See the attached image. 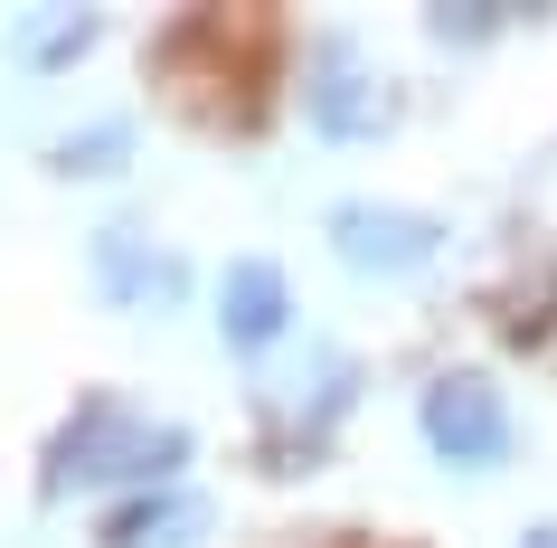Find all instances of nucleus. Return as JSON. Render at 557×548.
Masks as SVG:
<instances>
[{
    "label": "nucleus",
    "mask_w": 557,
    "mask_h": 548,
    "mask_svg": "<svg viewBox=\"0 0 557 548\" xmlns=\"http://www.w3.org/2000/svg\"><path fill=\"white\" fill-rule=\"evenodd\" d=\"M189 463V435L180 426H143L123 398H86L48 435V454H38V491L66 501V491H95V483H161Z\"/></svg>",
    "instance_id": "1"
},
{
    "label": "nucleus",
    "mask_w": 557,
    "mask_h": 548,
    "mask_svg": "<svg viewBox=\"0 0 557 548\" xmlns=\"http://www.w3.org/2000/svg\"><path fill=\"white\" fill-rule=\"evenodd\" d=\"M425 445H435L454 473H482V463L510 454V406L482 369H444L425 378Z\"/></svg>",
    "instance_id": "2"
},
{
    "label": "nucleus",
    "mask_w": 557,
    "mask_h": 548,
    "mask_svg": "<svg viewBox=\"0 0 557 548\" xmlns=\"http://www.w3.org/2000/svg\"><path fill=\"white\" fill-rule=\"evenodd\" d=\"M302 105H312V133H322V143H379L387 123H397V86H387L359 48H322Z\"/></svg>",
    "instance_id": "3"
},
{
    "label": "nucleus",
    "mask_w": 557,
    "mask_h": 548,
    "mask_svg": "<svg viewBox=\"0 0 557 548\" xmlns=\"http://www.w3.org/2000/svg\"><path fill=\"white\" fill-rule=\"evenodd\" d=\"M435 246H444V228L416 218V208H379V199H341L331 208V256L359 265V275H416Z\"/></svg>",
    "instance_id": "4"
},
{
    "label": "nucleus",
    "mask_w": 557,
    "mask_h": 548,
    "mask_svg": "<svg viewBox=\"0 0 557 548\" xmlns=\"http://www.w3.org/2000/svg\"><path fill=\"white\" fill-rule=\"evenodd\" d=\"M294 331V284H284V265L274 256H236L218 275V341L236 360H264V350Z\"/></svg>",
    "instance_id": "5"
},
{
    "label": "nucleus",
    "mask_w": 557,
    "mask_h": 548,
    "mask_svg": "<svg viewBox=\"0 0 557 548\" xmlns=\"http://www.w3.org/2000/svg\"><path fill=\"white\" fill-rule=\"evenodd\" d=\"M95 275H104V293H114V303H133V313H151V303H180V293H189V265L161 256L133 218L95 228Z\"/></svg>",
    "instance_id": "6"
},
{
    "label": "nucleus",
    "mask_w": 557,
    "mask_h": 548,
    "mask_svg": "<svg viewBox=\"0 0 557 548\" xmlns=\"http://www.w3.org/2000/svg\"><path fill=\"white\" fill-rule=\"evenodd\" d=\"M199 539H208V501H180V491H123L95 520V548H199Z\"/></svg>",
    "instance_id": "7"
},
{
    "label": "nucleus",
    "mask_w": 557,
    "mask_h": 548,
    "mask_svg": "<svg viewBox=\"0 0 557 548\" xmlns=\"http://www.w3.org/2000/svg\"><path fill=\"white\" fill-rule=\"evenodd\" d=\"M95 29H104L95 10H20V20H10V48H20L29 76H58L66 58H86V48H95Z\"/></svg>",
    "instance_id": "8"
},
{
    "label": "nucleus",
    "mask_w": 557,
    "mask_h": 548,
    "mask_svg": "<svg viewBox=\"0 0 557 548\" xmlns=\"http://www.w3.org/2000/svg\"><path fill=\"white\" fill-rule=\"evenodd\" d=\"M133 161V123H86V133H66V143H48V171L58 180H104Z\"/></svg>",
    "instance_id": "9"
},
{
    "label": "nucleus",
    "mask_w": 557,
    "mask_h": 548,
    "mask_svg": "<svg viewBox=\"0 0 557 548\" xmlns=\"http://www.w3.org/2000/svg\"><path fill=\"white\" fill-rule=\"evenodd\" d=\"M425 29H435V38H454V48H482V38H500V10H435Z\"/></svg>",
    "instance_id": "10"
},
{
    "label": "nucleus",
    "mask_w": 557,
    "mask_h": 548,
    "mask_svg": "<svg viewBox=\"0 0 557 548\" xmlns=\"http://www.w3.org/2000/svg\"><path fill=\"white\" fill-rule=\"evenodd\" d=\"M520 548H557V529H529V539H520Z\"/></svg>",
    "instance_id": "11"
}]
</instances>
